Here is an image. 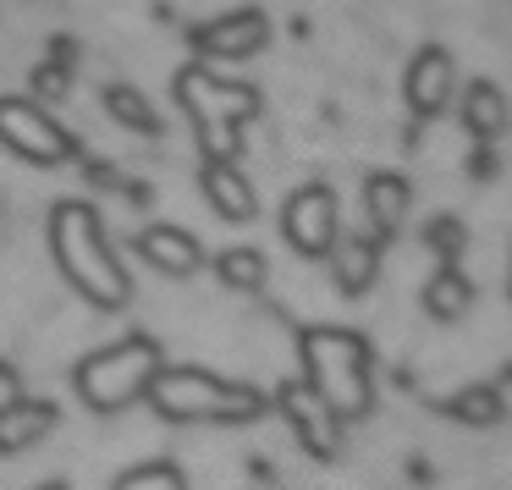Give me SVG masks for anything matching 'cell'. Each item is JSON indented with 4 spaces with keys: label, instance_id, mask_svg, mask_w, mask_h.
<instances>
[{
    "label": "cell",
    "instance_id": "cell-1",
    "mask_svg": "<svg viewBox=\"0 0 512 490\" xmlns=\"http://www.w3.org/2000/svg\"><path fill=\"white\" fill-rule=\"evenodd\" d=\"M50 248H56L61 276H67L94 309L116 314L133 298V281L116 265L111 243H105V232H100V215H94L89 204L72 199V204H56V210H50Z\"/></svg>",
    "mask_w": 512,
    "mask_h": 490
},
{
    "label": "cell",
    "instance_id": "cell-2",
    "mask_svg": "<svg viewBox=\"0 0 512 490\" xmlns=\"http://www.w3.org/2000/svg\"><path fill=\"white\" fill-rule=\"evenodd\" d=\"M303 353V380L331 402L336 419H364L375 408V386H369V342L342 325H314L298 336Z\"/></svg>",
    "mask_w": 512,
    "mask_h": 490
},
{
    "label": "cell",
    "instance_id": "cell-3",
    "mask_svg": "<svg viewBox=\"0 0 512 490\" xmlns=\"http://www.w3.org/2000/svg\"><path fill=\"white\" fill-rule=\"evenodd\" d=\"M144 397L177 424H248L265 413V391L243 386V380H221L210 369H182V364H160Z\"/></svg>",
    "mask_w": 512,
    "mask_h": 490
},
{
    "label": "cell",
    "instance_id": "cell-4",
    "mask_svg": "<svg viewBox=\"0 0 512 490\" xmlns=\"http://www.w3.org/2000/svg\"><path fill=\"white\" fill-rule=\"evenodd\" d=\"M160 364L166 358H160V347L149 336H122L116 347H100V353H89L78 364V397L94 413H116V408L144 397Z\"/></svg>",
    "mask_w": 512,
    "mask_h": 490
},
{
    "label": "cell",
    "instance_id": "cell-5",
    "mask_svg": "<svg viewBox=\"0 0 512 490\" xmlns=\"http://www.w3.org/2000/svg\"><path fill=\"white\" fill-rule=\"evenodd\" d=\"M0 144L34 166H61L72 160V138L39 111L34 100H0Z\"/></svg>",
    "mask_w": 512,
    "mask_h": 490
},
{
    "label": "cell",
    "instance_id": "cell-6",
    "mask_svg": "<svg viewBox=\"0 0 512 490\" xmlns=\"http://www.w3.org/2000/svg\"><path fill=\"white\" fill-rule=\"evenodd\" d=\"M281 232H287V243L298 248L303 259H325L331 243L342 237V226H336V193L320 188V182L298 188L287 199V210H281Z\"/></svg>",
    "mask_w": 512,
    "mask_h": 490
},
{
    "label": "cell",
    "instance_id": "cell-7",
    "mask_svg": "<svg viewBox=\"0 0 512 490\" xmlns=\"http://www.w3.org/2000/svg\"><path fill=\"white\" fill-rule=\"evenodd\" d=\"M276 408L292 419L298 441L309 446L314 457H336V446H342V419H336L331 402H325L309 380H287V386H276Z\"/></svg>",
    "mask_w": 512,
    "mask_h": 490
},
{
    "label": "cell",
    "instance_id": "cell-8",
    "mask_svg": "<svg viewBox=\"0 0 512 490\" xmlns=\"http://www.w3.org/2000/svg\"><path fill=\"white\" fill-rule=\"evenodd\" d=\"M452 78H457V67H452V56H446L441 45H424L419 56L408 61V111L413 116H441L446 105H452Z\"/></svg>",
    "mask_w": 512,
    "mask_h": 490
},
{
    "label": "cell",
    "instance_id": "cell-9",
    "mask_svg": "<svg viewBox=\"0 0 512 490\" xmlns=\"http://www.w3.org/2000/svg\"><path fill=\"white\" fill-rule=\"evenodd\" d=\"M133 248L144 254V265H155L160 276H193L199 270V243H193L182 226H166V221H155V226H144V232L133 237Z\"/></svg>",
    "mask_w": 512,
    "mask_h": 490
},
{
    "label": "cell",
    "instance_id": "cell-10",
    "mask_svg": "<svg viewBox=\"0 0 512 490\" xmlns=\"http://www.w3.org/2000/svg\"><path fill=\"white\" fill-rule=\"evenodd\" d=\"M270 39V23H265V12H237V17H221V23H210V28H199L193 34V45L204 50V56H254L259 45Z\"/></svg>",
    "mask_w": 512,
    "mask_h": 490
},
{
    "label": "cell",
    "instance_id": "cell-11",
    "mask_svg": "<svg viewBox=\"0 0 512 490\" xmlns=\"http://www.w3.org/2000/svg\"><path fill=\"white\" fill-rule=\"evenodd\" d=\"M408 204H413V188H408V177H397V171H380V177H369V182H364L369 237H380V243H391V237L402 232V221H408Z\"/></svg>",
    "mask_w": 512,
    "mask_h": 490
},
{
    "label": "cell",
    "instance_id": "cell-12",
    "mask_svg": "<svg viewBox=\"0 0 512 490\" xmlns=\"http://www.w3.org/2000/svg\"><path fill=\"white\" fill-rule=\"evenodd\" d=\"M56 424H61V413H56V402H45V397L6 402V408H0V452H23V446L45 441Z\"/></svg>",
    "mask_w": 512,
    "mask_h": 490
},
{
    "label": "cell",
    "instance_id": "cell-13",
    "mask_svg": "<svg viewBox=\"0 0 512 490\" xmlns=\"http://www.w3.org/2000/svg\"><path fill=\"white\" fill-rule=\"evenodd\" d=\"M204 199L215 204L221 221H254V188L237 171V160H204Z\"/></svg>",
    "mask_w": 512,
    "mask_h": 490
},
{
    "label": "cell",
    "instance_id": "cell-14",
    "mask_svg": "<svg viewBox=\"0 0 512 490\" xmlns=\"http://www.w3.org/2000/svg\"><path fill=\"white\" fill-rule=\"evenodd\" d=\"M325 259H336V287H342L347 298H358V292H369L380 276V237H336Z\"/></svg>",
    "mask_w": 512,
    "mask_h": 490
},
{
    "label": "cell",
    "instance_id": "cell-15",
    "mask_svg": "<svg viewBox=\"0 0 512 490\" xmlns=\"http://www.w3.org/2000/svg\"><path fill=\"white\" fill-rule=\"evenodd\" d=\"M468 303H474V287H468V276L457 265H441L435 270V281L424 287V309H430V320H463Z\"/></svg>",
    "mask_w": 512,
    "mask_h": 490
},
{
    "label": "cell",
    "instance_id": "cell-16",
    "mask_svg": "<svg viewBox=\"0 0 512 490\" xmlns=\"http://www.w3.org/2000/svg\"><path fill=\"white\" fill-rule=\"evenodd\" d=\"M463 122H468V133H474V138L507 133V100H501L490 83H474V89H468V100H463Z\"/></svg>",
    "mask_w": 512,
    "mask_h": 490
},
{
    "label": "cell",
    "instance_id": "cell-17",
    "mask_svg": "<svg viewBox=\"0 0 512 490\" xmlns=\"http://www.w3.org/2000/svg\"><path fill=\"white\" fill-rule=\"evenodd\" d=\"M215 270H221V281L232 292H259L270 281V270H265V254L259 248H226L221 259H215Z\"/></svg>",
    "mask_w": 512,
    "mask_h": 490
},
{
    "label": "cell",
    "instance_id": "cell-18",
    "mask_svg": "<svg viewBox=\"0 0 512 490\" xmlns=\"http://www.w3.org/2000/svg\"><path fill=\"white\" fill-rule=\"evenodd\" d=\"M441 413H452V419H463V424H501L507 402H501L496 386H468V391H457L452 402H441Z\"/></svg>",
    "mask_w": 512,
    "mask_h": 490
},
{
    "label": "cell",
    "instance_id": "cell-19",
    "mask_svg": "<svg viewBox=\"0 0 512 490\" xmlns=\"http://www.w3.org/2000/svg\"><path fill=\"white\" fill-rule=\"evenodd\" d=\"M105 111H111L122 127H133V133H160V122H155V111H149V100H138L127 83L105 89Z\"/></svg>",
    "mask_w": 512,
    "mask_h": 490
},
{
    "label": "cell",
    "instance_id": "cell-20",
    "mask_svg": "<svg viewBox=\"0 0 512 490\" xmlns=\"http://www.w3.org/2000/svg\"><path fill=\"white\" fill-rule=\"evenodd\" d=\"M116 490H188V479H182L177 463H144V468H127L116 479Z\"/></svg>",
    "mask_w": 512,
    "mask_h": 490
},
{
    "label": "cell",
    "instance_id": "cell-21",
    "mask_svg": "<svg viewBox=\"0 0 512 490\" xmlns=\"http://www.w3.org/2000/svg\"><path fill=\"white\" fill-rule=\"evenodd\" d=\"M463 243H468L463 221H452V215H435V221H430V248L441 254V265H457V254H463Z\"/></svg>",
    "mask_w": 512,
    "mask_h": 490
},
{
    "label": "cell",
    "instance_id": "cell-22",
    "mask_svg": "<svg viewBox=\"0 0 512 490\" xmlns=\"http://www.w3.org/2000/svg\"><path fill=\"white\" fill-rule=\"evenodd\" d=\"M34 89L45 94V100H50V94H56V100H61V94H67V67H45V72H39V78H34Z\"/></svg>",
    "mask_w": 512,
    "mask_h": 490
},
{
    "label": "cell",
    "instance_id": "cell-23",
    "mask_svg": "<svg viewBox=\"0 0 512 490\" xmlns=\"http://www.w3.org/2000/svg\"><path fill=\"white\" fill-rule=\"evenodd\" d=\"M17 397H23V375L0 358V408H6V402H17Z\"/></svg>",
    "mask_w": 512,
    "mask_h": 490
},
{
    "label": "cell",
    "instance_id": "cell-24",
    "mask_svg": "<svg viewBox=\"0 0 512 490\" xmlns=\"http://www.w3.org/2000/svg\"><path fill=\"white\" fill-rule=\"evenodd\" d=\"M45 490H67V485H45Z\"/></svg>",
    "mask_w": 512,
    "mask_h": 490
}]
</instances>
